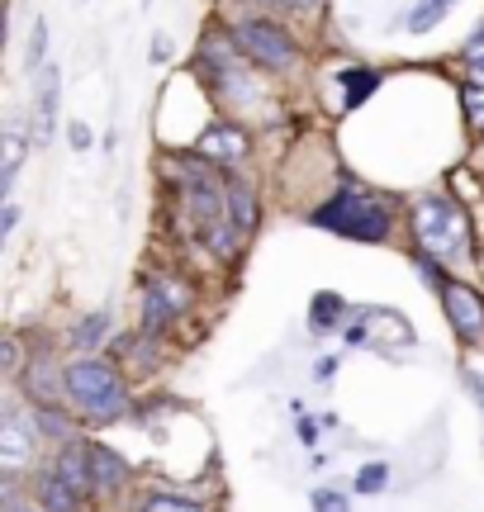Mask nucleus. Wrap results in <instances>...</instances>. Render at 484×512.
Here are the masks:
<instances>
[{
	"mask_svg": "<svg viewBox=\"0 0 484 512\" xmlns=\"http://www.w3.org/2000/svg\"><path fill=\"white\" fill-rule=\"evenodd\" d=\"M67 143H72L76 152H86V147H91V128H86V124H81V119H76V124L67 128Z\"/></svg>",
	"mask_w": 484,
	"mask_h": 512,
	"instance_id": "393cba45",
	"label": "nucleus"
},
{
	"mask_svg": "<svg viewBox=\"0 0 484 512\" xmlns=\"http://www.w3.org/2000/svg\"><path fill=\"white\" fill-rule=\"evenodd\" d=\"M195 152L205 157V162H242L247 152H252V143H247V133L233 124H214L200 133V143H195Z\"/></svg>",
	"mask_w": 484,
	"mask_h": 512,
	"instance_id": "6e6552de",
	"label": "nucleus"
},
{
	"mask_svg": "<svg viewBox=\"0 0 484 512\" xmlns=\"http://www.w3.org/2000/svg\"><path fill=\"white\" fill-rule=\"evenodd\" d=\"M228 214H233V223H238L242 233L257 223V200H252V190H247L242 181L228 185Z\"/></svg>",
	"mask_w": 484,
	"mask_h": 512,
	"instance_id": "4468645a",
	"label": "nucleus"
},
{
	"mask_svg": "<svg viewBox=\"0 0 484 512\" xmlns=\"http://www.w3.org/2000/svg\"><path fill=\"white\" fill-rule=\"evenodd\" d=\"M442 304H447V318H451V332L461 337V342H484V299L470 285L461 280H447L442 285Z\"/></svg>",
	"mask_w": 484,
	"mask_h": 512,
	"instance_id": "423d86ee",
	"label": "nucleus"
},
{
	"mask_svg": "<svg viewBox=\"0 0 484 512\" xmlns=\"http://www.w3.org/2000/svg\"><path fill=\"white\" fill-rule=\"evenodd\" d=\"M38 498H43V508H48V512H76L81 503H86V494H81V489H76V484L62 475L57 465L48 470V475H43V484H38Z\"/></svg>",
	"mask_w": 484,
	"mask_h": 512,
	"instance_id": "9d476101",
	"label": "nucleus"
},
{
	"mask_svg": "<svg viewBox=\"0 0 484 512\" xmlns=\"http://www.w3.org/2000/svg\"><path fill=\"white\" fill-rule=\"evenodd\" d=\"M148 57H152V62H167V57H171V38L167 34H152Z\"/></svg>",
	"mask_w": 484,
	"mask_h": 512,
	"instance_id": "bb28decb",
	"label": "nucleus"
},
{
	"mask_svg": "<svg viewBox=\"0 0 484 512\" xmlns=\"http://www.w3.org/2000/svg\"><path fill=\"white\" fill-rule=\"evenodd\" d=\"M57 95H62V76L53 67H43L38 76V95H34V128H38V143H48L57 133Z\"/></svg>",
	"mask_w": 484,
	"mask_h": 512,
	"instance_id": "1a4fd4ad",
	"label": "nucleus"
},
{
	"mask_svg": "<svg viewBox=\"0 0 484 512\" xmlns=\"http://www.w3.org/2000/svg\"><path fill=\"white\" fill-rule=\"evenodd\" d=\"M29 451H34V437H29L24 413L5 408V418H0V470H5V479H15L29 465Z\"/></svg>",
	"mask_w": 484,
	"mask_h": 512,
	"instance_id": "0eeeda50",
	"label": "nucleus"
},
{
	"mask_svg": "<svg viewBox=\"0 0 484 512\" xmlns=\"http://www.w3.org/2000/svg\"><path fill=\"white\" fill-rule=\"evenodd\" d=\"M91 479L95 489H119L124 484V460L114 456L110 446H91Z\"/></svg>",
	"mask_w": 484,
	"mask_h": 512,
	"instance_id": "9b49d317",
	"label": "nucleus"
},
{
	"mask_svg": "<svg viewBox=\"0 0 484 512\" xmlns=\"http://www.w3.org/2000/svg\"><path fill=\"white\" fill-rule=\"evenodd\" d=\"M461 110H466V124L484 138V86H475V81L461 86Z\"/></svg>",
	"mask_w": 484,
	"mask_h": 512,
	"instance_id": "2eb2a0df",
	"label": "nucleus"
},
{
	"mask_svg": "<svg viewBox=\"0 0 484 512\" xmlns=\"http://www.w3.org/2000/svg\"><path fill=\"white\" fill-rule=\"evenodd\" d=\"M138 512H205V508H195L190 498H176V494H152Z\"/></svg>",
	"mask_w": 484,
	"mask_h": 512,
	"instance_id": "aec40b11",
	"label": "nucleus"
},
{
	"mask_svg": "<svg viewBox=\"0 0 484 512\" xmlns=\"http://www.w3.org/2000/svg\"><path fill=\"white\" fill-rule=\"evenodd\" d=\"M15 366H19V342L5 337V342H0V370H15Z\"/></svg>",
	"mask_w": 484,
	"mask_h": 512,
	"instance_id": "a878e982",
	"label": "nucleus"
},
{
	"mask_svg": "<svg viewBox=\"0 0 484 512\" xmlns=\"http://www.w3.org/2000/svg\"><path fill=\"white\" fill-rule=\"evenodd\" d=\"M34 427H43L48 437H67V418L53 408H34Z\"/></svg>",
	"mask_w": 484,
	"mask_h": 512,
	"instance_id": "412c9836",
	"label": "nucleus"
},
{
	"mask_svg": "<svg viewBox=\"0 0 484 512\" xmlns=\"http://www.w3.org/2000/svg\"><path fill=\"white\" fill-rule=\"evenodd\" d=\"M470 389H475V399H480V408H484V375H470Z\"/></svg>",
	"mask_w": 484,
	"mask_h": 512,
	"instance_id": "c756f323",
	"label": "nucleus"
},
{
	"mask_svg": "<svg viewBox=\"0 0 484 512\" xmlns=\"http://www.w3.org/2000/svg\"><path fill=\"white\" fill-rule=\"evenodd\" d=\"M466 81L484 86V34H475L466 43Z\"/></svg>",
	"mask_w": 484,
	"mask_h": 512,
	"instance_id": "6ab92c4d",
	"label": "nucleus"
},
{
	"mask_svg": "<svg viewBox=\"0 0 484 512\" xmlns=\"http://www.w3.org/2000/svg\"><path fill=\"white\" fill-rule=\"evenodd\" d=\"M190 304V285H181L176 275H152L148 294H143V332H167V323L176 313H186Z\"/></svg>",
	"mask_w": 484,
	"mask_h": 512,
	"instance_id": "39448f33",
	"label": "nucleus"
},
{
	"mask_svg": "<svg viewBox=\"0 0 484 512\" xmlns=\"http://www.w3.org/2000/svg\"><path fill=\"white\" fill-rule=\"evenodd\" d=\"M285 5H309V0H285Z\"/></svg>",
	"mask_w": 484,
	"mask_h": 512,
	"instance_id": "7c9ffc66",
	"label": "nucleus"
},
{
	"mask_svg": "<svg viewBox=\"0 0 484 512\" xmlns=\"http://www.w3.org/2000/svg\"><path fill=\"white\" fill-rule=\"evenodd\" d=\"M380 86V76L375 72H342V91H347V105H361L366 95Z\"/></svg>",
	"mask_w": 484,
	"mask_h": 512,
	"instance_id": "dca6fc26",
	"label": "nucleus"
},
{
	"mask_svg": "<svg viewBox=\"0 0 484 512\" xmlns=\"http://www.w3.org/2000/svg\"><path fill=\"white\" fill-rule=\"evenodd\" d=\"M62 375H67V399H72L86 418L110 422L129 408V389H124V380H119L105 361H76V366H67Z\"/></svg>",
	"mask_w": 484,
	"mask_h": 512,
	"instance_id": "f03ea898",
	"label": "nucleus"
},
{
	"mask_svg": "<svg viewBox=\"0 0 484 512\" xmlns=\"http://www.w3.org/2000/svg\"><path fill=\"white\" fill-rule=\"evenodd\" d=\"M105 328H110V313H91V318H86V323L72 332L76 347H95V342L105 337Z\"/></svg>",
	"mask_w": 484,
	"mask_h": 512,
	"instance_id": "a211bd4d",
	"label": "nucleus"
},
{
	"mask_svg": "<svg viewBox=\"0 0 484 512\" xmlns=\"http://www.w3.org/2000/svg\"><path fill=\"white\" fill-rule=\"evenodd\" d=\"M15 219H19V209H15V204H5V219H0V238H10V228H15Z\"/></svg>",
	"mask_w": 484,
	"mask_h": 512,
	"instance_id": "cd10ccee",
	"label": "nucleus"
},
{
	"mask_svg": "<svg viewBox=\"0 0 484 512\" xmlns=\"http://www.w3.org/2000/svg\"><path fill=\"white\" fill-rule=\"evenodd\" d=\"M314 223L328 228V233H342L352 242H385L390 238V209L361 190H342L328 204L314 209Z\"/></svg>",
	"mask_w": 484,
	"mask_h": 512,
	"instance_id": "f257e3e1",
	"label": "nucleus"
},
{
	"mask_svg": "<svg viewBox=\"0 0 484 512\" xmlns=\"http://www.w3.org/2000/svg\"><path fill=\"white\" fill-rule=\"evenodd\" d=\"M413 238L423 247V256H466L470 252V223L451 200H428L413 204Z\"/></svg>",
	"mask_w": 484,
	"mask_h": 512,
	"instance_id": "7ed1b4c3",
	"label": "nucleus"
},
{
	"mask_svg": "<svg viewBox=\"0 0 484 512\" xmlns=\"http://www.w3.org/2000/svg\"><path fill=\"white\" fill-rule=\"evenodd\" d=\"M314 437H318L314 422H299V441H304V446H314Z\"/></svg>",
	"mask_w": 484,
	"mask_h": 512,
	"instance_id": "c85d7f7f",
	"label": "nucleus"
},
{
	"mask_svg": "<svg viewBox=\"0 0 484 512\" xmlns=\"http://www.w3.org/2000/svg\"><path fill=\"white\" fill-rule=\"evenodd\" d=\"M119 351H124V356H129L138 370L152 366V361H148V342H143V337H124V342H119Z\"/></svg>",
	"mask_w": 484,
	"mask_h": 512,
	"instance_id": "4be33fe9",
	"label": "nucleus"
},
{
	"mask_svg": "<svg viewBox=\"0 0 484 512\" xmlns=\"http://www.w3.org/2000/svg\"><path fill=\"white\" fill-rule=\"evenodd\" d=\"M451 5H456V0H418L409 10V19H404V29H409V34H428V29H437V24L447 19Z\"/></svg>",
	"mask_w": 484,
	"mask_h": 512,
	"instance_id": "f8f14e48",
	"label": "nucleus"
},
{
	"mask_svg": "<svg viewBox=\"0 0 484 512\" xmlns=\"http://www.w3.org/2000/svg\"><path fill=\"white\" fill-rule=\"evenodd\" d=\"M385 484H390V465H385V460L361 465V475H356V489H361V494H380Z\"/></svg>",
	"mask_w": 484,
	"mask_h": 512,
	"instance_id": "f3484780",
	"label": "nucleus"
},
{
	"mask_svg": "<svg viewBox=\"0 0 484 512\" xmlns=\"http://www.w3.org/2000/svg\"><path fill=\"white\" fill-rule=\"evenodd\" d=\"M242 53L252 57L257 67H271V72H285V67H295V38L276 29V24H261V19H247L238 24V34H233Z\"/></svg>",
	"mask_w": 484,
	"mask_h": 512,
	"instance_id": "20e7f679",
	"label": "nucleus"
},
{
	"mask_svg": "<svg viewBox=\"0 0 484 512\" xmlns=\"http://www.w3.org/2000/svg\"><path fill=\"white\" fill-rule=\"evenodd\" d=\"M314 512H352V508H347V498L337 494V489H318V494H314Z\"/></svg>",
	"mask_w": 484,
	"mask_h": 512,
	"instance_id": "b1692460",
	"label": "nucleus"
},
{
	"mask_svg": "<svg viewBox=\"0 0 484 512\" xmlns=\"http://www.w3.org/2000/svg\"><path fill=\"white\" fill-rule=\"evenodd\" d=\"M43 53H48V24L38 19L34 34H29V67H38V62H43Z\"/></svg>",
	"mask_w": 484,
	"mask_h": 512,
	"instance_id": "5701e85b",
	"label": "nucleus"
},
{
	"mask_svg": "<svg viewBox=\"0 0 484 512\" xmlns=\"http://www.w3.org/2000/svg\"><path fill=\"white\" fill-rule=\"evenodd\" d=\"M24 152H29V143H24V133L10 124V128H5V157H0V185H5V190L15 185L19 166H24Z\"/></svg>",
	"mask_w": 484,
	"mask_h": 512,
	"instance_id": "ddd939ff",
	"label": "nucleus"
}]
</instances>
